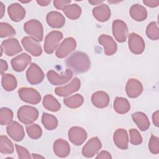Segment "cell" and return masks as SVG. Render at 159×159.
<instances>
[{
    "instance_id": "obj_13",
    "label": "cell",
    "mask_w": 159,
    "mask_h": 159,
    "mask_svg": "<svg viewBox=\"0 0 159 159\" xmlns=\"http://www.w3.org/2000/svg\"><path fill=\"white\" fill-rule=\"evenodd\" d=\"M1 47L4 53L9 57L15 55L22 50L19 41L14 38H11L4 40L1 43Z\"/></svg>"
},
{
    "instance_id": "obj_37",
    "label": "cell",
    "mask_w": 159,
    "mask_h": 159,
    "mask_svg": "<svg viewBox=\"0 0 159 159\" xmlns=\"http://www.w3.org/2000/svg\"><path fill=\"white\" fill-rule=\"evenodd\" d=\"M147 36L152 40H157L159 39V30L155 22H150L146 29Z\"/></svg>"
},
{
    "instance_id": "obj_24",
    "label": "cell",
    "mask_w": 159,
    "mask_h": 159,
    "mask_svg": "<svg viewBox=\"0 0 159 159\" xmlns=\"http://www.w3.org/2000/svg\"><path fill=\"white\" fill-rule=\"evenodd\" d=\"M53 149L55 154L60 158L66 157L70 152V147L68 142L61 139L55 141Z\"/></svg>"
},
{
    "instance_id": "obj_27",
    "label": "cell",
    "mask_w": 159,
    "mask_h": 159,
    "mask_svg": "<svg viewBox=\"0 0 159 159\" xmlns=\"http://www.w3.org/2000/svg\"><path fill=\"white\" fill-rule=\"evenodd\" d=\"M129 12L131 17L138 22L143 21L147 17L146 9L139 4L132 5L130 8Z\"/></svg>"
},
{
    "instance_id": "obj_17",
    "label": "cell",
    "mask_w": 159,
    "mask_h": 159,
    "mask_svg": "<svg viewBox=\"0 0 159 159\" xmlns=\"http://www.w3.org/2000/svg\"><path fill=\"white\" fill-rule=\"evenodd\" d=\"M31 57L25 53L20 54L11 60V66L17 72L23 71L31 62Z\"/></svg>"
},
{
    "instance_id": "obj_36",
    "label": "cell",
    "mask_w": 159,
    "mask_h": 159,
    "mask_svg": "<svg viewBox=\"0 0 159 159\" xmlns=\"http://www.w3.org/2000/svg\"><path fill=\"white\" fill-rule=\"evenodd\" d=\"M12 111L7 107H2L0 109V124L2 125L9 124L13 119Z\"/></svg>"
},
{
    "instance_id": "obj_20",
    "label": "cell",
    "mask_w": 159,
    "mask_h": 159,
    "mask_svg": "<svg viewBox=\"0 0 159 159\" xmlns=\"http://www.w3.org/2000/svg\"><path fill=\"white\" fill-rule=\"evenodd\" d=\"M47 22L52 28L59 29L62 27L65 23L64 16L58 11H51L46 16Z\"/></svg>"
},
{
    "instance_id": "obj_21",
    "label": "cell",
    "mask_w": 159,
    "mask_h": 159,
    "mask_svg": "<svg viewBox=\"0 0 159 159\" xmlns=\"http://www.w3.org/2000/svg\"><path fill=\"white\" fill-rule=\"evenodd\" d=\"M114 142L115 145L122 150L128 148L129 137L127 131L124 129H117L113 135Z\"/></svg>"
},
{
    "instance_id": "obj_6",
    "label": "cell",
    "mask_w": 159,
    "mask_h": 159,
    "mask_svg": "<svg viewBox=\"0 0 159 159\" xmlns=\"http://www.w3.org/2000/svg\"><path fill=\"white\" fill-rule=\"evenodd\" d=\"M112 34L117 42H125L128 35V27L125 22L119 19L115 20L112 22Z\"/></svg>"
},
{
    "instance_id": "obj_49",
    "label": "cell",
    "mask_w": 159,
    "mask_h": 159,
    "mask_svg": "<svg viewBox=\"0 0 159 159\" xmlns=\"http://www.w3.org/2000/svg\"><path fill=\"white\" fill-rule=\"evenodd\" d=\"M89 3L91 4L92 5H96V4H101L104 1H94V0H89L88 1Z\"/></svg>"
},
{
    "instance_id": "obj_14",
    "label": "cell",
    "mask_w": 159,
    "mask_h": 159,
    "mask_svg": "<svg viewBox=\"0 0 159 159\" xmlns=\"http://www.w3.org/2000/svg\"><path fill=\"white\" fill-rule=\"evenodd\" d=\"M81 86V82L78 78H75L73 80L68 84L61 86L57 87L55 89V93L57 95L61 97L68 96L70 94L74 93L77 91Z\"/></svg>"
},
{
    "instance_id": "obj_50",
    "label": "cell",
    "mask_w": 159,
    "mask_h": 159,
    "mask_svg": "<svg viewBox=\"0 0 159 159\" xmlns=\"http://www.w3.org/2000/svg\"><path fill=\"white\" fill-rule=\"evenodd\" d=\"M32 158H44L43 157L41 156V155H39L37 154H35V153H33L32 154Z\"/></svg>"
},
{
    "instance_id": "obj_35",
    "label": "cell",
    "mask_w": 159,
    "mask_h": 159,
    "mask_svg": "<svg viewBox=\"0 0 159 159\" xmlns=\"http://www.w3.org/2000/svg\"><path fill=\"white\" fill-rule=\"evenodd\" d=\"M25 129L29 137L32 139H39L42 135V129L38 124H29Z\"/></svg>"
},
{
    "instance_id": "obj_23",
    "label": "cell",
    "mask_w": 159,
    "mask_h": 159,
    "mask_svg": "<svg viewBox=\"0 0 159 159\" xmlns=\"http://www.w3.org/2000/svg\"><path fill=\"white\" fill-rule=\"evenodd\" d=\"M110 98L108 94L102 91H98L93 94L91 102L98 108L102 109L107 107L109 103Z\"/></svg>"
},
{
    "instance_id": "obj_46",
    "label": "cell",
    "mask_w": 159,
    "mask_h": 159,
    "mask_svg": "<svg viewBox=\"0 0 159 159\" xmlns=\"http://www.w3.org/2000/svg\"><path fill=\"white\" fill-rule=\"evenodd\" d=\"M0 65H1V74H4V72L6 71L8 68V65L6 61L1 59L0 60Z\"/></svg>"
},
{
    "instance_id": "obj_30",
    "label": "cell",
    "mask_w": 159,
    "mask_h": 159,
    "mask_svg": "<svg viewBox=\"0 0 159 159\" xmlns=\"http://www.w3.org/2000/svg\"><path fill=\"white\" fill-rule=\"evenodd\" d=\"M63 11L65 15L70 19L76 20L78 19L81 14V8L76 4H68L66 6Z\"/></svg>"
},
{
    "instance_id": "obj_42",
    "label": "cell",
    "mask_w": 159,
    "mask_h": 159,
    "mask_svg": "<svg viewBox=\"0 0 159 159\" xmlns=\"http://www.w3.org/2000/svg\"><path fill=\"white\" fill-rule=\"evenodd\" d=\"M71 3L70 0H55L53 1V6L57 9H62L67 5Z\"/></svg>"
},
{
    "instance_id": "obj_19",
    "label": "cell",
    "mask_w": 159,
    "mask_h": 159,
    "mask_svg": "<svg viewBox=\"0 0 159 159\" xmlns=\"http://www.w3.org/2000/svg\"><path fill=\"white\" fill-rule=\"evenodd\" d=\"M22 44L25 50L35 57H39L42 53V49L39 43L29 37H24L22 39Z\"/></svg>"
},
{
    "instance_id": "obj_12",
    "label": "cell",
    "mask_w": 159,
    "mask_h": 159,
    "mask_svg": "<svg viewBox=\"0 0 159 159\" xmlns=\"http://www.w3.org/2000/svg\"><path fill=\"white\" fill-rule=\"evenodd\" d=\"M68 139L75 145H81L87 139V132L82 127L75 126L68 131Z\"/></svg>"
},
{
    "instance_id": "obj_16",
    "label": "cell",
    "mask_w": 159,
    "mask_h": 159,
    "mask_svg": "<svg viewBox=\"0 0 159 159\" xmlns=\"http://www.w3.org/2000/svg\"><path fill=\"white\" fill-rule=\"evenodd\" d=\"M6 131L9 136L15 141L22 140L25 136L23 127L16 121H12L6 127Z\"/></svg>"
},
{
    "instance_id": "obj_7",
    "label": "cell",
    "mask_w": 159,
    "mask_h": 159,
    "mask_svg": "<svg viewBox=\"0 0 159 159\" xmlns=\"http://www.w3.org/2000/svg\"><path fill=\"white\" fill-rule=\"evenodd\" d=\"M73 76V71L67 68L65 73L59 75L53 70H50L47 73L48 81L53 85H61L68 82Z\"/></svg>"
},
{
    "instance_id": "obj_11",
    "label": "cell",
    "mask_w": 159,
    "mask_h": 159,
    "mask_svg": "<svg viewBox=\"0 0 159 159\" xmlns=\"http://www.w3.org/2000/svg\"><path fill=\"white\" fill-rule=\"evenodd\" d=\"M76 47V42L73 37L66 38L61 43L56 50L55 55L59 58L66 57L70 53L73 52Z\"/></svg>"
},
{
    "instance_id": "obj_38",
    "label": "cell",
    "mask_w": 159,
    "mask_h": 159,
    "mask_svg": "<svg viewBox=\"0 0 159 159\" xmlns=\"http://www.w3.org/2000/svg\"><path fill=\"white\" fill-rule=\"evenodd\" d=\"M15 29L6 22L0 23V37L4 38L7 37H12L15 35Z\"/></svg>"
},
{
    "instance_id": "obj_33",
    "label": "cell",
    "mask_w": 159,
    "mask_h": 159,
    "mask_svg": "<svg viewBox=\"0 0 159 159\" xmlns=\"http://www.w3.org/2000/svg\"><path fill=\"white\" fill-rule=\"evenodd\" d=\"M42 122L45 128L48 130H54L58 126V120L56 117L48 113H43Z\"/></svg>"
},
{
    "instance_id": "obj_15",
    "label": "cell",
    "mask_w": 159,
    "mask_h": 159,
    "mask_svg": "<svg viewBox=\"0 0 159 159\" xmlns=\"http://www.w3.org/2000/svg\"><path fill=\"white\" fill-rule=\"evenodd\" d=\"M98 42L103 46L104 52L106 55L111 56L116 52L117 46L112 37L106 34H102L99 37Z\"/></svg>"
},
{
    "instance_id": "obj_25",
    "label": "cell",
    "mask_w": 159,
    "mask_h": 159,
    "mask_svg": "<svg viewBox=\"0 0 159 159\" xmlns=\"http://www.w3.org/2000/svg\"><path fill=\"white\" fill-rule=\"evenodd\" d=\"M93 15L99 22H106L111 17V10L106 4H101L93 9Z\"/></svg>"
},
{
    "instance_id": "obj_5",
    "label": "cell",
    "mask_w": 159,
    "mask_h": 159,
    "mask_svg": "<svg viewBox=\"0 0 159 159\" xmlns=\"http://www.w3.org/2000/svg\"><path fill=\"white\" fill-rule=\"evenodd\" d=\"M18 94L22 101L29 104H37L41 100L40 93L31 88H21L18 90Z\"/></svg>"
},
{
    "instance_id": "obj_45",
    "label": "cell",
    "mask_w": 159,
    "mask_h": 159,
    "mask_svg": "<svg viewBox=\"0 0 159 159\" xmlns=\"http://www.w3.org/2000/svg\"><path fill=\"white\" fill-rule=\"evenodd\" d=\"M152 120L154 125L158 127L159 126V111L158 110L153 114Z\"/></svg>"
},
{
    "instance_id": "obj_48",
    "label": "cell",
    "mask_w": 159,
    "mask_h": 159,
    "mask_svg": "<svg viewBox=\"0 0 159 159\" xmlns=\"http://www.w3.org/2000/svg\"><path fill=\"white\" fill-rule=\"evenodd\" d=\"M0 9H1V16L0 18L1 19L4 14V11H5V7L4 4L2 2H0Z\"/></svg>"
},
{
    "instance_id": "obj_34",
    "label": "cell",
    "mask_w": 159,
    "mask_h": 159,
    "mask_svg": "<svg viewBox=\"0 0 159 159\" xmlns=\"http://www.w3.org/2000/svg\"><path fill=\"white\" fill-rule=\"evenodd\" d=\"M0 152L2 154H11L14 152V145L6 135L0 137Z\"/></svg>"
},
{
    "instance_id": "obj_22",
    "label": "cell",
    "mask_w": 159,
    "mask_h": 159,
    "mask_svg": "<svg viewBox=\"0 0 159 159\" xmlns=\"http://www.w3.org/2000/svg\"><path fill=\"white\" fill-rule=\"evenodd\" d=\"M7 12L10 19L14 22H19L25 16V9L19 3L11 4L7 8Z\"/></svg>"
},
{
    "instance_id": "obj_9",
    "label": "cell",
    "mask_w": 159,
    "mask_h": 159,
    "mask_svg": "<svg viewBox=\"0 0 159 159\" xmlns=\"http://www.w3.org/2000/svg\"><path fill=\"white\" fill-rule=\"evenodd\" d=\"M129 48L132 53L135 55L142 53L145 50V42L143 39L135 33H131L128 39Z\"/></svg>"
},
{
    "instance_id": "obj_44",
    "label": "cell",
    "mask_w": 159,
    "mask_h": 159,
    "mask_svg": "<svg viewBox=\"0 0 159 159\" xmlns=\"http://www.w3.org/2000/svg\"><path fill=\"white\" fill-rule=\"evenodd\" d=\"M143 2L147 6L150 7H157L159 4L158 0H145Z\"/></svg>"
},
{
    "instance_id": "obj_26",
    "label": "cell",
    "mask_w": 159,
    "mask_h": 159,
    "mask_svg": "<svg viewBox=\"0 0 159 159\" xmlns=\"http://www.w3.org/2000/svg\"><path fill=\"white\" fill-rule=\"evenodd\" d=\"M132 118L140 130L146 131L148 129L150 123L145 114L142 112H136L132 114Z\"/></svg>"
},
{
    "instance_id": "obj_39",
    "label": "cell",
    "mask_w": 159,
    "mask_h": 159,
    "mask_svg": "<svg viewBox=\"0 0 159 159\" xmlns=\"http://www.w3.org/2000/svg\"><path fill=\"white\" fill-rule=\"evenodd\" d=\"M130 142L134 145H138L142 143V137L139 132L135 129H132L129 130Z\"/></svg>"
},
{
    "instance_id": "obj_3",
    "label": "cell",
    "mask_w": 159,
    "mask_h": 159,
    "mask_svg": "<svg viewBox=\"0 0 159 159\" xmlns=\"http://www.w3.org/2000/svg\"><path fill=\"white\" fill-rule=\"evenodd\" d=\"M17 118L23 124L29 125L35 121L39 116L38 110L32 106H23L17 111Z\"/></svg>"
},
{
    "instance_id": "obj_47",
    "label": "cell",
    "mask_w": 159,
    "mask_h": 159,
    "mask_svg": "<svg viewBox=\"0 0 159 159\" xmlns=\"http://www.w3.org/2000/svg\"><path fill=\"white\" fill-rule=\"evenodd\" d=\"M51 1L50 0H38L37 1V2L41 6H47L50 3Z\"/></svg>"
},
{
    "instance_id": "obj_18",
    "label": "cell",
    "mask_w": 159,
    "mask_h": 159,
    "mask_svg": "<svg viewBox=\"0 0 159 159\" xmlns=\"http://www.w3.org/2000/svg\"><path fill=\"white\" fill-rule=\"evenodd\" d=\"M125 91L129 98H137L143 91V85L142 83L137 79H129L125 86Z\"/></svg>"
},
{
    "instance_id": "obj_29",
    "label": "cell",
    "mask_w": 159,
    "mask_h": 159,
    "mask_svg": "<svg viewBox=\"0 0 159 159\" xmlns=\"http://www.w3.org/2000/svg\"><path fill=\"white\" fill-rule=\"evenodd\" d=\"M114 109L118 114H124L129 111L130 105L127 99L122 97H116L114 102Z\"/></svg>"
},
{
    "instance_id": "obj_41",
    "label": "cell",
    "mask_w": 159,
    "mask_h": 159,
    "mask_svg": "<svg viewBox=\"0 0 159 159\" xmlns=\"http://www.w3.org/2000/svg\"><path fill=\"white\" fill-rule=\"evenodd\" d=\"M16 149L17 151V153L18 154V158L20 159L23 158H30L31 156L29 152V151L24 147L20 146L17 144L15 145Z\"/></svg>"
},
{
    "instance_id": "obj_4",
    "label": "cell",
    "mask_w": 159,
    "mask_h": 159,
    "mask_svg": "<svg viewBox=\"0 0 159 159\" xmlns=\"http://www.w3.org/2000/svg\"><path fill=\"white\" fill-rule=\"evenodd\" d=\"M63 39V34L58 30L49 32L45 39L44 50L48 54H52L58 46L61 40Z\"/></svg>"
},
{
    "instance_id": "obj_51",
    "label": "cell",
    "mask_w": 159,
    "mask_h": 159,
    "mask_svg": "<svg viewBox=\"0 0 159 159\" xmlns=\"http://www.w3.org/2000/svg\"><path fill=\"white\" fill-rule=\"evenodd\" d=\"M20 2H22V3H27V2H30V1H20Z\"/></svg>"
},
{
    "instance_id": "obj_10",
    "label": "cell",
    "mask_w": 159,
    "mask_h": 159,
    "mask_svg": "<svg viewBox=\"0 0 159 159\" xmlns=\"http://www.w3.org/2000/svg\"><path fill=\"white\" fill-rule=\"evenodd\" d=\"M102 143L98 137H94L89 139L84 145L82 149V154L87 158L94 157L101 148Z\"/></svg>"
},
{
    "instance_id": "obj_1",
    "label": "cell",
    "mask_w": 159,
    "mask_h": 159,
    "mask_svg": "<svg viewBox=\"0 0 159 159\" xmlns=\"http://www.w3.org/2000/svg\"><path fill=\"white\" fill-rule=\"evenodd\" d=\"M65 63L68 69L76 73L86 72L91 65L88 56L82 52L73 53L67 58Z\"/></svg>"
},
{
    "instance_id": "obj_28",
    "label": "cell",
    "mask_w": 159,
    "mask_h": 159,
    "mask_svg": "<svg viewBox=\"0 0 159 159\" xmlns=\"http://www.w3.org/2000/svg\"><path fill=\"white\" fill-rule=\"evenodd\" d=\"M1 84L4 90L12 91L15 89L17 85L16 78L12 74L4 73L2 75Z\"/></svg>"
},
{
    "instance_id": "obj_40",
    "label": "cell",
    "mask_w": 159,
    "mask_h": 159,
    "mask_svg": "<svg viewBox=\"0 0 159 159\" xmlns=\"http://www.w3.org/2000/svg\"><path fill=\"white\" fill-rule=\"evenodd\" d=\"M148 148L150 152L153 154H158L159 153V139L158 137L152 135L149 140Z\"/></svg>"
},
{
    "instance_id": "obj_31",
    "label": "cell",
    "mask_w": 159,
    "mask_h": 159,
    "mask_svg": "<svg viewBox=\"0 0 159 159\" xmlns=\"http://www.w3.org/2000/svg\"><path fill=\"white\" fill-rule=\"evenodd\" d=\"M43 106L46 109L52 112L58 111L61 108L60 102L51 94H47L43 97Z\"/></svg>"
},
{
    "instance_id": "obj_2",
    "label": "cell",
    "mask_w": 159,
    "mask_h": 159,
    "mask_svg": "<svg viewBox=\"0 0 159 159\" xmlns=\"http://www.w3.org/2000/svg\"><path fill=\"white\" fill-rule=\"evenodd\" d=\"M24 31L34 41L39 42L43 40V29L42 23L36 19H31L24 24Z\"/></svg>"
},
{
    "instance_id": "obj_43",
    "label": "cell",
    "mask_w": 159,
    "mask_h": 159,
    "mask_svg": "<svg viewBox=\"0 0 159 159\" xmlns=\"http://www.w3.org/2000/svg\"><path fill=\"white\" fill-rule=\"evenodd\" d=\"M96 158H106V159H111L112 156L109 152L106 150L101 151L96 157Z\"/></svg>"
},
{
    "instance_id": "obj_32",
    "label": "cell",
    "mask_w": 159,
    "mask_h": 159,
    "mask_svg": "<svg viewBox=\"0 0 159 159\" xmlns=\"http://www.w3.org/2000/svg\"><path fill=\"white\" fill-rule=\"evenodd\" d=\"M84 102L83 97L80 94H76L64 99V104L71 109H76L80 107Z\"/></svg>"
},
{
    "instance_id": "obj_8",
    "label": "cell",
    "mask_w": 159,
    "mask_h": 159,
    "mask_svg": "<svg viewBox=\"0 0 159 159\" xmlns=\"http://www.w3.org/2000/svg\"><path fill=\"white\" fill-rule=\"evenodd\" d=\"M26 78L30 84H38L43 80L44 73L37 64L32 63L26 71Z\"/></svg>"
}]
</instances>
